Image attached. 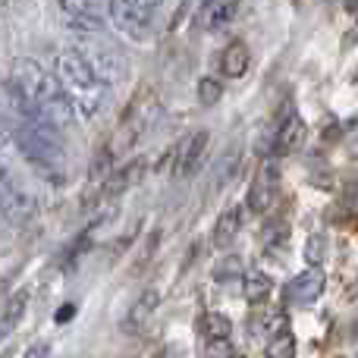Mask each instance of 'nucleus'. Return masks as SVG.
<instances>
[{
  "mask_svg": "<svg viewBox=\"0 0 358 358\" xmlns=\"http://www.w3.org/2000/svg\"><path fill=\"white\" fill-rule=\"evenodd\" d=\"M201 334H204V340H210V343H223L233 334V321H229L227 315H220V311H208V315L201 317Z\"/></svg>",
  "mask_w": 358,
  "mask_h": 358,
  "instance_id": "nucleus-14",
  "label": "nucleus"
},
{
  "mask_svg": "<svg viewBox=\"0 0 358 358\" xmlns=\"http://www.w3.org/2000/svg\"><path fill=\"white\" fill-rule=\"evenodd\" d=\"M195 94H198V104L201 107H214V104H220V98H223V85L217 79H210V76H204V79H198Z\"/></svg>",
  "mask_w": 358,
  "mask_h": 358,
  "instance_id": "nucleus-19",
  "label": "nucleus"
},
{
  "mask_svg": "<svg viewBox=\"0 0 358 358\" xmlns=\"http://www.w3.org/2000/svg\"><path fill=\"white\" fill-rule=\"evenodd\" d=\"M273 185H277V167L267 161L264 167H261V173L255 176L252 189H248V210L264 214V210L271 208V201H273Z\"/></svg>",
  "mask_w": 358,
  "mask_h": 358,
  "instance_id": "nucleus-8",
  "label": "nucleus"
},
{
  "mask_svg": "<svg viewBox=\"0 0 358 358\" xmlns=\"http://www.w3.org/2000/svg\"><path fill=\"white\" fill-rule=\"evenodd\" d=\"M129 3H138V6H145V10H155L161 0H129Z\"/></svg>",
  "mask_w": 358,
  "mask_h": 358,
  "instance_id": "nucleus-23",
  "label": "nucleus"
},
{
  "mask_svg": "<svg viewBox=\"0 0 358 358\" xmlns=\"http://www.w3.org/2000/svg\"><path fill=\"white\" fill-rule=\"evenodd\" d=\"M54 76L60 79V85H63V92L73 98V104H76V110L82 113V117H98V110H104V104H107V82L101 79L98 73H94L92 66L85 63V57L79 54L76 48H66V50H60L57 54V63H54Z\"/></svg>",
  "mask_w": 358,
  "mask_h": 358,
  "instance_id": "nucleus-1",
  "label": "nucleus"
},
{
  "mask_svg": "<svg viewBox=\"0 0 358 358\" xmlns=\"http://www.w3.org/2000/svg\"><path fill=\"white\" fill-rule=\"evenodd\" d=\"M107 16H110L113 29L123 38H129V41L142 44L151 38V22H155V16H151V10H145V6L129 3V0H107Z\"/></svg>",
  "mask_w": 358,
  "mask_h": 358,
  "instance_id": "nucleus-2",
  "label": "nucleus"
},
{
  "mask_svg": "<svg viewBox=\"0 0 358 358\" xmlns=\"http://www.w3.org/2000/svg\"><path fill=\"white\" fill-rule=\"evenodd\" d=\"M25 305H29V292H25V289L13 292V296L6 299V305H3V324H0V334H3V336H10V330L16 327L19 317L25 315Z\"/></svg>",
  "mask_w": 358,
  "mask_h": 358,
  "instance_id": "nucleus-17",
  "label": "nucleus"
},
{
  "mask_svg": "<svg viewBox=\"0 0 358 358\" xmlns=\"http://www.w3.org/2000/svg\"><path fill=\"white\" fill-rule=\"evenodd\" d=\"M0 204H3L6 223H29L35 217V198H31V192L13 182L10 170H3V179H0Z\"/></svg>",
  "mask_w": 358,
  "mask_h": 358,
  "instance_id": "nucleus-5",
  "label": "nucleus"
},
{
  "mask_svg": "<svg viewBox=\"0 0 358 358\" xmlns=\"http://www.w3.org/2000/svg\"><path fill=\"white\" fill-rule=\"evenodd\" d=\"M324 289H327V273L321 267H308L305 273H299V277H292L286 283V302L299 305V308H308V305H315L324 296Z\"/></svg>",
  "mask_w": 358,
  "mask_h": 358,
  "instance_id": "nucleus-6",
  "label": "nucleus"
},
{
  "mask_svg": "<svg viewBox=\"0 0 358 358\" xmlns=\"http://www.w3.org/2000/svg\"><path fill=\"white\" fill-rule=\"evenodd\" d=\"M264 355L267 358H296V336H292V330L286 324H280V330L267 340Z\"/></svg>",
  "mask_w": 358,
  "mask_h": 358,
  "instance_id": "nucleus-15",
  "label": "nucleus"
},
{
  "mask_svg": "<svg viewBox=\"0 0 358 358\" xmlns=\"http://www.w3.org/2000/svg\"><path fill=\"white\" fill-rule=\"evenodd\" d=\"M208 142H210V136L204 129L192 132V136H185L182 142H179V148H176V176H189L192 170L201 164L204 151H208Z\"/></svg>",
  "mask_w": 358,
  "mask_h": 358,
  "instance_id": "nucleus-7",
  "label": "nucleus"
},
{
  "mask_svg": "<svg viewBox=\"0 0 358 358\" xmlns=\"http://www.w3.org/2000/svg\"><path fill=\"white\" fill-rule=\"evenodd\" d=\"M271 292H273V283L264 271H245V277H242V296H245L248 305H261Z\"/></svg>",
  "mask_w": 358,
  "mask_h": 358,
  "instance_id": "nucleus-12",
  "label": "nucleus"
},
{
  "mask_svg": "<svg viewBox=\"0 0 358 358\" xmlns=\"http://www.w3.org/2000/svg\"><path fill=\"white\" fill-rule=\"evenodd\" d=\"M57 6H60V13H63V25L73 29L79 38L82 35H101V31H104L107 19L101 16L94 0H57Z\"/></svg>",
  "mask_w": 358,
  "mask_h": 358,
  "instance_id": "nucleus-4",
  "label": "nucleus"
},
{
  "mask_svg": "<svg viewBox=\"0 0 358 358\" xmlns=\"http://www.w3.org/2000/svg\"><path fill=\"white\" fill-rule=\"evenodd\" d=\"M157 302H161L157 289H145V292H142V299H138V302L129 308V315H126V330H129V334L142 330V324L151 317V311L157 308Z\"/></svg>",
  "mask_w": 358,
  "mask_h": 358,
  "instance_id": "nucleus-13",
  "label": "nucleus"
},
{
  "mask_svg": "<svg viewBox=\"0 0 358 358\" xmlns=\"http://www.w3.org/2000/svg\"><path fill=\"white\" fill-rule=\"evenodd\" d=\"M142 167H145V164L136 161V164H129V167L117 170V173L104 182V192H101V195H120V192H126L129 185H136L138 176H142Z\"/></svg>",
  "mask_w": 358,
  "mask_h": 358,
  "instance_id": "nucleus-16",
  "label": "nucleus"
},
{
  "mask_svg": "<svg viewBox=\"0 0 358 358\" xmlns=\"http://www.w3.org/2000/svg\"><path fill=\"white\" fill-rule=\"evenodd\" d=\"M302 138H305V123H302L299 113H292V117H286L283 126L277 129V138H273V155L277 157L292 155V151L302 145Z\"/></svg>",
  "mask_w": 358,
  "mask_h": 358,
  "instance_id": "nucleus-9",
  "label": "nucleus"
},
{
  "mask_svg": "<svg viewBox=\"0 0 358 358\" xmlns=\"http://www.w3.org/2000/svg\"><path fill=\"white\" fill-rule=\"evenodd\" d=\"M85 63L107 82V85H117V82L126 79V60L117 54L113 48H107L104 41H88V35H82V41L76 44Z\"/></svg>",
  "mask_w": 358,
  "mask_h": 358,
  "instance_id": "nucleus-3",
  "label": "nucleus"
},
{
  "mask_svg": "<svg viewBox=\"0 0 358 358\" xmlns=\"http://www.w3.org/2000/svg\"><path fill=\"white\" fill-rule=\"evenodd\" d=\"M239 214H242L239 208H229L217 217V223H214V245L217 248H229L236 242V236H239V229H242Z\"/></svg>",
  "mask_w": 358,
  "mask_h": 358,
  "instance_id": "nucleus-10",
  "label": "nucleus"
},
{
  "mask_svg": "<svg viewBox=\"0 0 358 358\" xmlns=\"http://www.w3.org/2000/svg\"><path fill=\"white\" fill-rule=\"evenodd\" d=\"M305 261H308L311 267H321L324 261H327V236L324 233L308 236V242H305Z\"/></svg>",
  "mask_w": 358,
  "mask_h": 358,
  "instance_id": "nucleus-20",
  "label": "nucleus"
},
{
  "mask_svg": "<svg viewBox=\"0 0 358 358\" xmlns=\"http://www.w3.org/2000/svg\"><path fill=\"white\" fill-rule=\"evenodd\" d=\"M229 13H233V3H227V6H217V13H214V19H210V25H220V22H227V19H229Z\"/></svg>",
  "mask_w": 358,
  "mask_h": 358,
  "instance_id": "nucleus-22",
  "label": "nucleus"
},
{
  "mask_svg": "<svg viewBox=\"0 0 358 358\" xmlns=\"http://www.w3.org/2000/svg\"><path fill=\"white\" fill-rule=\"evenodd\" d=\"M236 277H245V267H242L239 255H227L214 264V280L217 283H233Z\"/></svg>",
  "mask_w": 358,
  "mask_h": 358,
  "instance_id": "nucleus-18",
  "label": "nucleus"
},
{
  "mask_svg": "<svg viewBox=\"0 0 358 358\" xmlns=\"http://www.w3.org/2000/svg\"><path fill=\"white\" fill-rule=\"evenodd\" d=\"M48 352H50V346H48V343L38 340V343H31V346L25 349L22 358H48Z\"/></svg>",
  "mask_w": 358,
  "mask_h": 358,
  "instance_id": "nucleus-21",
  "label": "nucleus"
},
{
  "mask_svg": "<svg viewBox=\"0 0 358 358\" xmlns=\"http://www.w3.org/2000/svg\"><path fill=\"white\" fill-rule=\"evenodd\" d=\"M220 69H223V76H229V79L245 76V69H248V48H245V41H229L227 48H223Z\"/></svg>",
  "mask_w": 358,
  "mask_h": 358,
  "instance_id": "nucleus-11",
  "label": "nucleus"
}]
</instances>
